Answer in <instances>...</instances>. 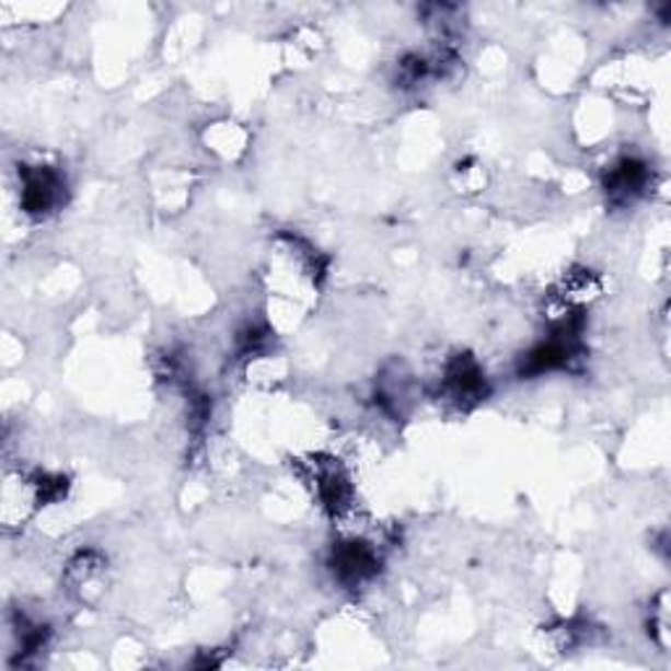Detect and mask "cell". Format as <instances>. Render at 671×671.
<instances>
[{
    "instance_id": "obj_1",
    "label": "cell",
    "mask_w": 671,
    "mask_h": 671,
    "mask_svg": "<svg viewBox=\"0 0 671 671\" xmlns=\"http://www.w3.org/2000/svg\"><path fill=\"white\" fill-rule=\"evenodd\" d=\"M61 176L53 174L50 169H32L24 171V182H22V203L26 212H35V216H43L48 212L53 205L58 203L61 197Z\"/></svg>"
},
{
    "instance_id": "obj_2",
    "label": "cell",
    "mask_w": 671,
    "mask_h": 671,
    "mask_svg": "<svg viewBox=\"0 0 671 671\" xmlns=\"http://www.w3.org/2000/svg\"><path fill=\"white\" fill-rule=\"evenodd\" d=\"M378 569V554L368 543H344L334 554V572L347 585H360L373 577Z\"/></svg>"
},
{
    "instance_id": "obj_3",
    "label": "cell",
    "mask_w": 671,
    "mask_h": 671,
    "mask_svg": "<svg viewBox=\"0 0 671 671\" xmlns=\"http://www.w3.org/2000/svg\"><path fill=\"white\" fill-rule=\"evenodd\" d=\"M646 178H648L646 165L640 161H633V158H624L622 163H616L614 169H611L606 187L611 192V197L627 199L646 187Z\"/></svg>"
}]
</instances>
